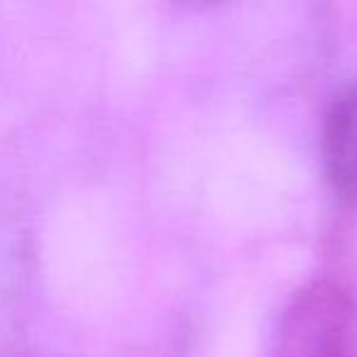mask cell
<instances>
[{
    "instance_id": "1",
    "label": "cell",
    "mask_w": 357,
    "mask_h": 357,
    "mask_svg": "<svg viewBox=\"0 0 357 357\" xmlns=\"http://www.w3.org/2000/svg\"><path fill=\"white\" fill-rule=\"evenodd\" d=\"M274 357H357V301L331 279L311 282L279 321Z\"/></svg>"
},
{
    "instance_id": "2",
    "label": "cell",
    "mask_w": 357,
    "mask_h": 357,
    "mask_svg": "<svg viewBox=\"0 0 357 357\" xmlns=\"http://www.w3.org/2000/svg\"><path fill=\"white\" fill-rule=\"evenodd\" d=\"M323 164L337 194L357 199V79L333 98L326 113Z\"/></svg>"
}]
</instances>
